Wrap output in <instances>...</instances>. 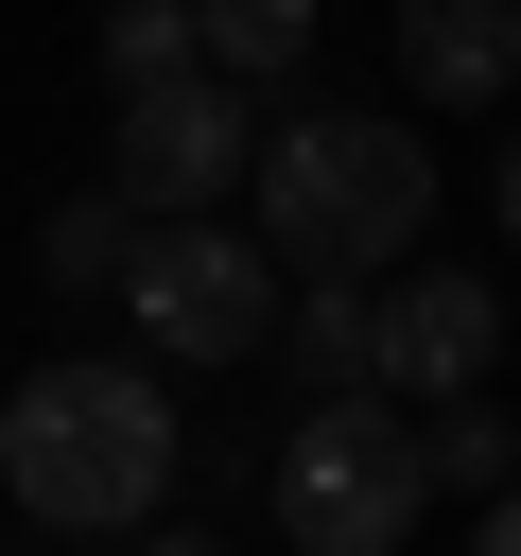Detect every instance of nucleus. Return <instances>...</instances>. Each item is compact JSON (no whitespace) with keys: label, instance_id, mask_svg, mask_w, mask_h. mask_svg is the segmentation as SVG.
<instances>
[{"label":"nucleus","instance_id":"f03ea898","mask_svg":"<svg viewBox=\"0 0 521 556\" xmlns=\"http://www.w3.org/2000/svg\"><path fill=\"white\" fill-rule=\"evenodd\" d=\"M243 208H260V243L313 278H382L417 226H434V139L417 122H382V104H295V122H260V156H243Z\"/></svg>","mask_w":521,"mask_h":556},{"label":"nucleus","instance_id":"39448f33","mask_svg":"<svg viewBox=\"0 0 521 556\" xmlns=\"http://www.w3.org/2000/svg\"><path fill=\"white\" fill-rule=\"evenodd\" d=\"M243 156H260V122H243V70H156V87H122V139H104V174L139 191V226L156 208H226L243 191Z\"/></svg>","mask_w":521,"mask_h":556},{"label":"nucleus","instance_id":"9d476101","mask_svg":"<svg viewBox=\"0 0 521 556\" xmlns=\"http://www.w3.org/2000/svg\"><path fill=\"white\" fill-rule=\"evenodd\" d=\"M417 452H434V486L469 504V486H504V469H521V417H504L486 382H452V400H417Z\"/></svg>","mask_w":521,"mask_h":556},{"label":"nucleus","instance_id":"4468645a","mask_svg":"<svg viewBox=\"0 0 521 556\" xmlns=\"http://www.w3.org/2000/svg\"><path fill=\"white\" fill-rule=\"evenodd\" d=\"M486 208H504V243H521V139H504V156H486Z\"/></svg>","mask_w":521,"mask_h":556},{"label":"nucleus","instance_id":"1a4fd4ad","mask_svg":"<svg viewBox=\"0 0 521 556\" xmlns=\"http://www.w3.org/2000/svg\"><path fill=\"white\" fill-rule=\"evenodd\" d=\"M278 330H295V365H313V382H382V313H365V278H330V261H313V295H278Z\"/></svg>","mask_w":521,"mask_h":556},{"label":"nucleus","instance_id":"423d86ee","mask_svg":"<svg viewBox=\"0 0 521 556\" xmlns=\"http://www.w3.org/2000/svg\"><path fill=\"white\" fill-rule=\"evenodd\" d=\"M365 313H382V382H399V400H452V382L504 365V295H486L469 261H417V243H399Z\"/></svg>","mask_w":521,"mask_h":556},{"label":"nucleus","instance_id":"ddd939ff","mask_svg":"<svg viewBox=\"0 0 521 556\" xmlns=\"http://www.w3.org/2000/svg\"><path fill=\"white\" fill-rule=\"evenodd\" d=\"M469 539H486V556H521V469H504V486H469Z\"/></svg>","mask_w":521,"mask_h":556},{"label":"nucleus","instance_id":"f257e3e1","mask_svg":"<svg viewBox=\"0 0 521 556\" xmlns=\"http://www.w3.org/2000/svg\"><path fill=\"white\" fill-rule=\"evenodd\" d=\"M191 434H174V365L156 348H69L0 400V486L35 539H139L174 504Z\"/></svg>","mask_w":521,"mask_h":556},{"label":"nucleus","instance_id":"7ed1b4c3","mask_svg":"<svg viewBox=\"0 0 521 556\" xmlns=\"http://www.w3.org/2000/svg\"><path fill=\"white\" fill-rule=\"evenodd\" d=\"M260 504H278V539H313V556H399V539L434 521L417 400H399V382H313V400L278 417V469H260Z\"/></svg>","mask_w":521,"mask_h":556},{"label":"nucleus","instance_id":"9b49d317","mask_svg":"<svg viewBox=\"0 0 521 556\" xmlns=\"http://www.w3.org/2000/svg\"><path fill=\"white\" fill-rule=\"evenodd\" d=\"M191 17H208V70H243V87L313 70V35H330V0H191Z\"/></svg>","mask_w":521,"mask_h":556},{"label":"nucleus","instance_id":"0eeeda50","mask_svg":"<svg viewBox=\"0 0 521 556\" xmlns=\"http://www.w3.org/2000/svg\"><path fill=\"white\" fill-rule=\"evenodd\" d=\"M399 87L417 104H504L521 87V0H399Z\"/></svg>","mask_w":521,"mask_h":556},{"label":"nucleus","instance_id":"f8f14e48","mask_svg":"<svg viewBox=\"0 0 521 556\" xmlns=\"http://www.w3.org/2000/svg\"><path fill=\"white\" fill-rule=\"evenodd\" d=\"M191 52H208L191 0H104V87H156V70H191Z\"/></svg>","mask_w":521,"mask_h":556},{"label":"nucleus","instance_id":"20e7f679","mask_svg":"<svg viewBox=\"0 0 521 556\" xmlns=\"http://www.w3.org/2000/svg\"><path fill=\"white\" fill-rule=\"evenodd\" d=\"M278 295H295V261H278L260 226L156 208V226L122 243V330H139L156 365H243V348H278Z\"/></svg>","mask_w":521,"mask_h":556},{"label":"nucleus","instance_id":"6e6552de","mask_svg":"<svg viewBox=\"0 0 521 556\" xmlns=\"http://www.w3.org/2000/svg\"><path fill=\"white\" fill-rule=\"evenodd\" d=\"M122 243H139V191H122V174L69 191V208H35V278H52V295H122Z\"/></svg>","mask_w":521,"mask_h":556}]
</instances>
